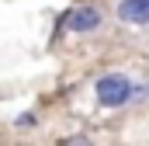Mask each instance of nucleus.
I'll list each match as a JSON object with an SVG mask.
<instances>
[{
    "label": "nucleus",
    "mask_w": 149,
    "mask_h": 146,
    "mask_svg": "<svg viewBox=\"0 0 149 146\" xmlns=\"http://www.w3.org/2000/svg\"><path fill=\"white\" fill-rule=\"evenodd\" d=\"M94 94H97L101 108H121V105H128L135 98V80L128 73H104L94 84Z\"/></svg>",
    "instance_id": "1"
},
{
    "label": "nucleus",
    "mask_w": 149,
    "mask_h": 146,
    "mask_svg": "<svg viewBox=\"0 0 149 146\" xmlns=\"http://www.w3.org/2000/svg\"><path fill=\"white\" fill-rule=\"evenodd\" d=\"M63 25L76 32V35H87V32H97V25H101V11L94 7V4H83V7H73L66 18H63Z\"/></svg>",
    "instance_id": "2"
},
{
    "label": "nucleus",
    "mask_w": 149,
    "mask_h": 146,
    "mask_svg": "<svg viewBox=\"0 0 149 146\" xmlns=\"http://www.w3.org/2000/svg\"><path fill=\"white\" fill-rule=\"evenodd\" d=\"M114 14L125 25H149V0H118Z\"/></svg>",
    "instance_id": "3"
},
{
    "label": "nucleus",
    "mask_w": 149,
    "mask_h": 146,
    "mask_svg": "<svg viewBox=\"0 0 149 146\" xmlns=\"http://www.w3.org/2000/svg\"><path fill=\"white\" fill-rule=\"evenodd\" d=\"M66 146H94L90 136H73V139H66Z\"/></svg>",
    "instance_id": "4"
}]
</instances>
